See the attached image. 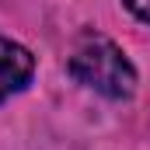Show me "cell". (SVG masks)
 I'll use <instances>...</instances> for the list:
<instances>
[{"label": "cell", "instance_id": "6da1fadb", "mask_svg": "<svg viewBox=\"0 0 150 150\" xmlns=\"http://www.w3.org/2000/svg\"><path fill=\"white\" fill-rule=\"evenodd\" d=\"M67 74L87 91L108 98V101H126L136 91V67L122 52V45L108 35L87 28L74 38L70 56H67Z\"/></svg>", "mask_w": 150, "mask_h": 150}, {"label": "cell", "instance_id": "7a4b0ae2", "mask_svg": "<svg viewBox=\"0 0 150 150\" xmlns=\"http://www.w3.org/2000/svg\"><path fill=\"white\" fill-rule=\"evenodd\" d=\"M35 77V56L0 32V101L21 94Z\"/></svg>", "mask_w": 150, "mask_h": 150}, {"label": "cell", "instance_id": "3957f363", "mask_svg": "<svg viewBox=\"0 0 150 150\" xmlns=\"http://www.w3.org/2000/svg\"><path fill=\"white\" fill-rule=\"evenodd\" d=\"M122 7L136 18V21H143V25H150V0H122Z\"/></svg>", "mask_w": 150, "mask_h": 150}]
</instances>
